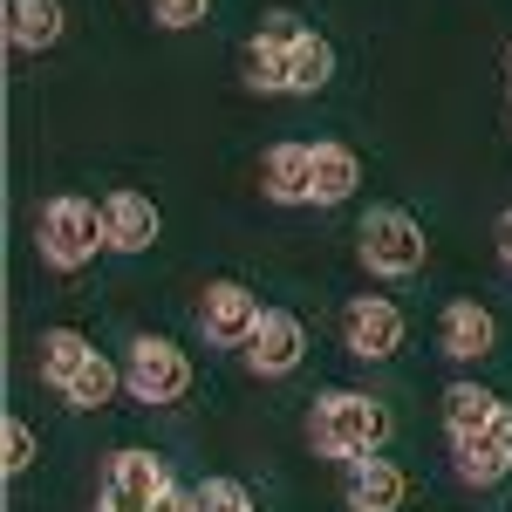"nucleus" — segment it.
Segmentation results:
<instances>
[{"label": "nucleus", "mask_w": 512, "mask_h": 512, "mask_svg": "<svg viewBox=\"0 0 512 512\" xmlns=\"http://www.w3.org/2000/svg\"><path fill=\"white\" fill-rule=\"evenodd\" d=\"M383 437H390V410L362 390H328L315 403V417H308V444L321 458H349V465L355 458H376Z\"/></svg>", "instance_id": "1"}, {"label": "nucleus", "mask_w": 512, "mask_h": 512, "mask_svg": "<svg viewBox=\"0 0 512 512\" xmlns=\"http://www.w3.org/2000/svg\"><path fill=\"white\" fill-rule=\"evenodd\" d=\"M35 246L41 260L55 267V274H76L96 260V246H110L103 233V205H89V198H48L35 212Z\"/></svg>", "instance_id": "2"}, {"label": "nucleus", "mask_w": 512, "mask_h": 512, "mask_svg": "<svg viewBox=\"0 0 512 512\" xmlns=\"http://www.w3.org/2000/svg\"><path fill=\"white\" fill-rule=\"evenodd\" d=\"M355 253H362V267L383 280H410L424 267V253H431V239L424 226L403 212V205H369L362 212V226H355Z\"/></svg>", "instance_id": "3"}, {"label": "nucleus", "mask_w": 512, "mask_h": 512, "mask_svg": "<svg viewBox=\"0 0 512 512\" xmlns=\"http://www.w3.org/2000/svg\"><path fill=\"white\" fill-rule=\"evenodd\" d=\"M123 390L137 403H178L192 390V362L171 335H137L130 355H123Z\"/></svg>", "instance_id": "4"}, {"label": "nucleus", "mask_w": 512, "mask_h": 512, "mask_svg": "<svg viewBox=\"0 0 512 512\" xmlns=\"http://www.w3.org/2000/svg\"><path fill=\"white\" fill-rule=\"evenodd\" d=\"M260 294L246 287V280H212L205 294H198V328H205V342H219V349H246L253 342V328H260Z\"/></svg>", "instance_id": "5"}, {"label": "nucleus", "mask_w": 512, "mask_h": 512, "mask_svg": "<svg viewBox=\"0 0 512 512\" xmlns=\"http://www.w3.org/2000/svg\"><path fill=\"white\" fill-rule=\"evenodd\" d=\"M342 349L362 355V362H383V355L403 349V308L390 294H355L342 308Z\"/></svg>", "instance_id": "6"}, {"label": "nucleus", "mask_w": 512, "mask_h": 512, "mask_svg": "<svg viewBox=\"0 0 512 512\" xmlns=\"http://www.w3.org/2000/svg\"><path fill=\"white\" fill-rule=\"evenodd\" d=\"M164 492H171V478H164V465L151 458V451H117L110 472H103L96 512H151Z\"/></svg>", "instance_id": "7"}, {"label": "nucleus", "mask_w": 512, "mask_h": 512, "mask_svg": "<svg viewBox=\"0 0 512 512\" xmlns=\"http://www.w3.org/2000/svg\"><path fill=\"white\" fill-rule=\"evenodd\" d=\"M246 369L253 376H294L301 369V355H308V328L287 315V308H267L260 328H253V342H246Z\"/></svg>", "instance_id": "8"}, {"label": "nucleus", "mask_w": 512, "mask_h": 512, "mask_svg": "<svg viewBox=\"0 0 512 512\" xmlns=\"http://www.w3.org/2000/svg\"><path fill=\"white\" fill-rule=\"evenodd\" d=\"M294 35H301L294 14H267L260 35L246 41V82H253L260 96H280V89H287V48H294Z\"/></svg>", "instance_id": "9"}, {"label": "nucleus", "mask_w": 512, "mask_h": 512, "mask_svg": "<svg viewBox=\"0 0 512 512\" xmlns=\"http://www.w3.org/2000/svg\"><path fill=\"white\" fill-rule=\"evenodd\" d=\"M103 233H110V253H151L164 233V212L144 192H110L103 198Z\"/></svg>", "instance_id": "10"}, {"label": "nucleus", "mask_w": 512, "mask_h": 512, "mask_svg": "<svg viewBox=\"0 0 512 512\" xmlns=\"http://www.w3.org/2000/svg\"><path fill=\"white\" fill-rule=\"evenodd\" d=\"M437 349L451 355V362H478V355L499 349V321L485 301H451L444 321H437Z\"/></svg>", "instance_id": "11"}, {"label": "nucleus", "mask_w": 512, "mask_h": 512, "mask_svg": "<svg viewBox=\"0 0 512 512\" xmlns=\"http://www.w3.org/2000/svg\"><path fill=\"white\" fill-rule=\"evenodd\" d=\"M260 192L274 205H315V144H274L260 164Z\"/></svg>", "instance_id": "12"}, {"label": "nucleus", "mask_w": 512, "mask_h": 512, "mask_svg": "<svg viewBox=\"0 0 512 512\" xmlns=\"http://www.w3.org/2000/svg\"><path fill=\"white\" fill-rule=\"evenodd\" d=\"M410 478L390 458H355L349 465V512H403Z\"/></svg>", "instance_id": "13"}, {"label": "nucleus", "mask_w": 512, "mask_h": 512, "mask_svg": "<svg viewBox=\"0 0 512 512\" xmlns=\"http://www.w3.org/2000/svg\"><path fill=\"white\" fill-rule=\"evenodd\" d=\"M69 28V14H62V0H7V41L21 48V55H41V48H55Z\"/></svg>", "instance_id": "14"}, {"label": "nucleus", "mask_w": 512, "mask_h": 512, "mask_svg": "<svg viewBox=\"0 0 512 512\" xmlns=\"http://www.w3.org/2000/svg\"><path fill=\"white\" fill-rule=\"evenodd\" d=\"M89 355H96V349H89V335H82V328H41L35 369H41V383L62 396V390H69V383L82 376V362H89Z\"/></svg>", "instance_id": "15"}, {"label": "nucleus", "mask_w": 512, "mask_h": 512, "mask_svg": "<svg viewBox=\"0 0 512 512\" xmlns=\"http://www.w3.org/2000/svg\"><path fill=\"white\" fill-rule=\"evenodd\" d=\"M328 82H335V48L315 28H301L294 48H287V96H321Z\"/></svg>", "instance_id": "16"}, {"label": "nucleus", "mask_w": 512, "mask_h": 512, "mask_svg": "<svg viewBox=\"0 0 512 512\" xmlns=\"http://www.w3.org/2000/svg\"><path fill=\"white\" fill-rule=\"evenodd\" d=\"M451 458H458V478H465V485H499V478L512 472V451L492 431L451 437Z\"/></svg>", "instance_id": "17"}, {"label": "nucleus", "mask_w": 512, "mask_h": 512, "mask_svg": "<svg viewBox=\"0 0 512 512\" xmlns=\"http://www.w3.org/2000/svg\"><path fill=\"white\" fill-rule=\"evenodd\" d=\"M506 403L485 390V383H451L444 390V431L451 437H472V431H492V417H499Z\"/></svg>", "instance_id": "18"}, {"label": "nucleus", "mask_w": 512, "mask_h": 512, "mask_svg": "<svg viewBox=\"0 0 512 512\" xmlns=\"http://www.w3.org/2000/svg\"><path fill=\"white\" fill-rule=\"evenodd\" d=\"M362 185V164L349 144H315V205H342Z\"/></svg>", "instance_id": "19"}, {"label": "nucleus", "mask_w": 512, "mask_h": 512, "mask_svg": "<svg viewBox=\"0 0 512 512\" xmlns=\"http://www.w3.org/2000/svg\"><path fill=\"white\" fill-rule=\"evenodd\" d=\"M117 383H123L117 362H110V355H89V362H82V376L62 390V403H69V410H103V403L117 396Z\"/></svg>", "instance_id": "20"}, {"label": "nucleus", "mask_w": 512, "mask_h": 512, "mask_svg": "<svg viewBox=\"0 0 512 512\" xmlns=\"http://www.w3.org/2000/svg\"><path fill=\"white\" fill-rule=\"evenodd\" d=\"M192 512H253V492H246L239 478H198Z\"/></svg>", "instance_id": "21"}, {"label": "nucleus", "mask_w": 512, "mask_h": 512, "mask_svg": "<svg viewBox=\"0 0 512 512\" xmlns=\"http://www.w3.org/2000/svg\"><path fill=\"white\" fill-rule=\"evenodd\" d=\"M0 451H7V458H0V472L21 478L28 465H35V431H28L21 417H7V431H0Z\"/></svg>", "instance_id": "22"}, {"label": "nucleus", "mask_w": 512, "mask_h": 512, "mask_svg": "<svg viewBox=\"0 0 512 512\" xmlns=\"http://www.w3.org/2000/svg\"><path fill=\"white\" fill-rule=\"evenodd\" d=\"M205 7H212V0H151V21H158V28H198Z\"/></svg>", "instance_id": "23"}, {"label": "nucleus", "mask_w": 512, "mask_h": 512, "mask_svg": "<svg viewBox=\"0 0 512 512\" xmlns=\"http://www.w3.org/2000/svg\"><path fill=\"white\" fill-rule=\"evenodd\" d=\"M151 512H192V492H178V485H171V492H164Z\"/></svg>", "instance_id": "24"}, {"label": "nucleus", "mask_w": 512, "mask_h": 512, "mask_svg": "<svg viewBox=\"0 0 512 512\" xmlns=\"http://www.w3.org/2000/svg\"><path fill=\"white\" fill-rule=\"evenodd\" d=\"M492 437H499V444H506V451H512V403H506V410H499V417H492Z\"/></svg>", "instance_id": "25"}, {"label": "nucleus", "mask_w": 512, "mask_h": 512, "mask_svg": "<svg viewBox=\"0 0 512 512\" xmlns=\"http://www.w3.org/2000/svg\"><path fill=\"white\" fill-rule=\"evenodd\" d=\"M499 260L512 267V212H499Z\"/></svg>", "instance_id": "26"}, {"label": "nucleus", "mask_w": 512, "mask_h": 512, "mask_svg": "<svg viewBox=\"0 0 512 512\" xmlns=\"http://www.w3.org/2000/svg\"><path fill=\"white\" fill-rule=\"evenodd\" d=\"M506 69H512V48H506Z\"/></svg>", "instance_id": "27"}]
</instances>
